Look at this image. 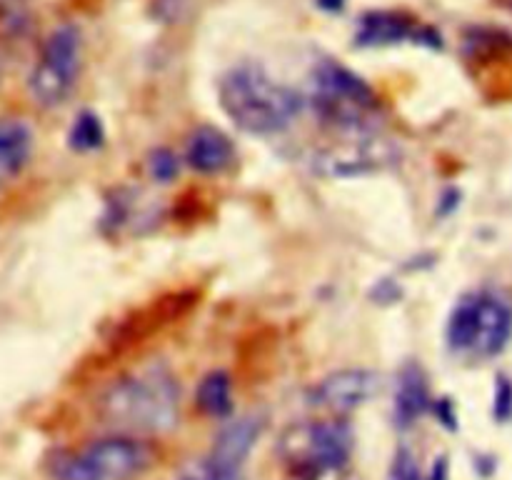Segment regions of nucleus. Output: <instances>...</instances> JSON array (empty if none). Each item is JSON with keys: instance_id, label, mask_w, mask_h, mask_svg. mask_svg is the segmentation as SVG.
<instances>
[{"instance_id": "obj_25", "label": "nucleus", "mask_w": 512, "mask_h": 480, "mask_svg": "<svg viewBox=\"0 0 512 480\" xmlns=\"http://www.w3.org/2000/svg\"><path fill=\"white\" fill-rule=\"evenodd\" d=\"M318 5L328 13H340L345 8V0H318Z\"/></svg>"}, {"instance_id": "obj_13", "label": "nucleus", "mask_w": 512, "mask_h": 480, "mask_svg": "<svg viewBox=\"0 0 512 480\" xmlns=\"http://www.w3.org/2000/svg\"><path fill=\"white\" fill-rule=\"evenodd\" d=\"M433 400H430L428 378L425 370L418 363H408L398 375V388H395V425L400 428H410L418 423L425 413L430 410Z\"/></svg>"}, {"instance_id": "obj_22", "label": "nucleus", "mask_w": 512, "mask_h": 480, "mask_svg": "<svg viewBox=\"0 0 512 480\" xmlns=\"http://www.w3.org/2000/svg\"><path fill=\"white\" fill-rule=\"evenodd\" d=\"M435 413H438L440 423H445L448 428H458V423H455V420H458V415H455L453 403H450L448 398L438 400V405H435Z\"/></svg>"}, {"instance_id": "obj_11", "label": "nucleus", "mask_w": 512, "mask_h": 480, "mask_svg": "<svg viewBox=\"0 0 512 480\" xmlns=\"http://www.w3.org/2000/svg\"><path fill=\"white\" fill-rule=\"evenodd\" d=\"M265 430V418L263 415H243L238 420H230L223 425L218 435H215V443L210 448L208 465L220 480H235L240 465L245 463V458L250 455V450L255 448L258 438Z\"/></svg>"}, {"instance_id": "obj_8", "label": "nucleus", "mask_w": 512, "mask_h": 480, "mask_svg": "<svg viewBox=\"0 0 512 480\" xmlns=\"http://www.w3.org/2000/svg\"><path fill=\"white\" fill-rule=\"evenodd\" d=\"M400 160V148L375 128L340 130L333 143L313 155V170L325 178H360L393 168Z\"/></svg>"}, {"instance_id": "obj_12", "label": "nucleus", "mask_w": 512, "mask_h": 480, "mask_svg": "<svg viewBox=\"0 0 512 480\" xmlns=\"http://www.w3.org/2000/svg\"><path fill=\"white\" fill-rule=\"evenodd\" d=\"M185 163L203 175H220L235 163V145L223 130L200 125L185 145Z\"/></svg>"}, {"instance_id": "obj_21", "label": "nucleus", "mask_w": 512, "mask_h": 480, "mask_svg": "<svg viewBox=\"0 0 512 480\" xmlns=\"http://www.w3.org/2000/svg\"><path fill=\"white\" fill-rule=\"evenodd\" d=\"M295 480H363L358 473L350 470V465H343V468H328V470H318V473H308V475H298Z\"/></svg>"}, {"instance_id": "obj_7", "label": "nucleus", "mask_w": 512, "mask_h": 480, "mask_svg": "<svg viewBox=\"0 0 512 480\" xmlns=\"http://www.w3.org/2000/svg\"><path fill=\"white\" fill-rule=\"evenodd\" d=\"M80 30L63 23L45 38L28 78L30 98L40 108H58L73 93L80 73Z\"/></svg>"}, {"instance_id": "obj_4", "label": "nucleus", "mask_w": 512, "mask_h": 480, "mask_svg": "<svg viewBox=\"0 0 512 480\" xmlns=\"http://www.w3.org/2000/svg\"><path fill=\"white\" fill-rule=\"evenodd\" d=\"M308 103L338 130H360L373 128L370 118L378 110V95L358 73L325 58L313 68Z\"/></svg>"}, {"instance_id": "obj_24", "label": "nucleus", "mask_w": 512, "mask_h": 480, "mask_svg": "<svg viewBox=\"0 0 512 480\" xmlns=\"http://www.w3.org/2000/svg\"><path fill=\"white\" fill-rule=\"evenodd\" d=\"M458 203H460V193L458 190H450V193L443 198V208H440V213H450L453 208H458Z\"/></svg>"}, {"instance_id": "obj_19", "label": "nucleus", "mask_w": 512, "mask_h": 480, "mask_svg": "<svg viewBox=\"0 0 512 480\" xmlns=\"http://www.w3.org/2000/svg\"><path fill=\"white\" fill-rule=\"evenodd\" d=\"M190 8V0H153V18L160 23H180Z\"/></svg>"}, {"instance_id": "obj_20", "label": "nucleus", "mask_w": 512, "mask_h": 480, "mask_svg": "<svg viewBox=\"0 0 512 480\" xmlns=\"http://www.w3.org/2000/svg\"><path fill=\"white\" fill-rule=\"evenodd\" d=\"M495 418L503 420V423L512 418V383L503 375L495 385Z\"/></svg>"}, {"instance_id": "obj_5", "label": "nucleus", "mask_w": 512, "mask_h": 480, "mask_svg": "<svg viewBox=\"0 0 512 480\" xmlns=\"http://www.w3.org/2000/svg\"><path fill=\"white\" fill-rule=\"evenodd\" d=\"M353 448V428L340 418L303 420L288 425L278 443L280 458L285 460L293 478L350 465Z\"/></svg>"}, {"instance_id": "obj_10", "label": "nucleus", "mask_w": 512, "mask_h": 480, "mask_svg": "<svg viewBox=\"0 0 512 480\" xmlns=\"http://www.w3.org/2000/svg\"><path fill=\"white\" fill-rule=\"evenodd\" d=\"M355 43L363 48H385V45L415 43L428 48H443V38L435 28L423 25L420 20L410 18L395 10H373L365 13L358 23Z\"/></svg>"}, {"instance_id": "obj_6", "label": "nucleus", "mask_w": 512, "mask_h": 480, "mask_svg": "<svg viewBox=\"0 0 512 480\" xmlns=\"http://www.w3.org/2000/svg\"><path fill=\"white\" fill-rule=\"evenodd\" d=\"M153 463V450L135 438H103L53 460L55 480H133Z\"/></svg>"}, {"instance_id": "obj_2", "label": "nucleus", "mask_w": 512, "mask_h": 480, "mask_svg": "<svg viewBox=\"0 0 512 480\" xmlns=\"http://www.w3.org/2000/svg\"><path fill=\"white\" fill-rule=\"evenodd\" d=\"M100 415L130 433H168L180 418V388L163 365L115 380L100 398Z\"/></svg>"}, {"instance_id": "obj_18", "label": "nucleus", "mask_w": 512, "mask_h": 480, "mask_svg": "<svg viewBox=\"0 0 512 480\" xmlns=\"http://www.w3.org/2000/svg\"><path fill=\"white\" fill-rule=\"evenodd\" d=\"M388 480H425L418 458L410 448H400L388 468Z\"/></svg>"}, {"instance_id": "obj_3", "label": "nucleus", "mask_w": 512, "mask_h": 480, "mask_svg": "<svg viewBox=\"0 0 512 480\" xmlns=\"http://www.w3.org/2000/svg\"><path fill=\"white\" fill-rule=\"evenodd\" d=\"M512 335V308L500 295L480 290L458 300L448 320V345L455 355L488 360L503 353Z\"/></svg>"}, {"instance_id": "obj_1", "label": "nucleus", "mask_w": 512, "mask_h": 480, "mask_svg": "<svg viewBox=\"0 0 512 480\" xmlns=\"http://www.w3.org/2000/svg\"><path fill=\"white\" fill-rule=\"evenodd\" d=\"M220 108L250 135H275L293 125L305 100L278 83L263 65L243 63L230 68L218 85Z\"/></svg>"}, {"instance_id": "obj_16", "label": "nucleus", "mask_w": 512, "mask_h": 480, "mask_svg": "<svg viewBox=\"0 0 512 480\" xmlns=\"http://www.w3.org/2000/svg\"><path fill=\"white\" fill-rule=\"evenodd\" d=\"M70 148L78 150V153H90V150H98L105 143V128L103 120L93 113V110H83V113L75 115L73 125H70L68 133Z\"/></svg>"}, {"instance_id": "obj_14", "label": "nucleus", "mask_w": 512, "mask_h": 480, "mask_svg": "<svg viewBox=\"0 0 512 480\" xmlns=\"http://www.w3.org/2000/svg\"><path fill=\"white\" fill-rule=\"evenodd\" d=\"M33 155V130L15 118H0V190L13 183Z\"/></svg>"}, {"instance_id": "obj_23", "label": "nucleus", "mask_w": 512, "mask_h": 480, "mask_svg": "<svg viewBox=\"0 0 512 480\" xmlns=\"http://www.w3.org/2000/svg\"><path fill=\"white\" fill-rule=\"evenodd\" d=\"M425 480H450V463L445 455L435 458L433 468H430V475Z\"/></svg>"}, {"instance_id": "obj_17", "label": "nucleus", "mask_w": 512, "mask_h": 480, "mask_svg": "<svg viewBox=\"0 0 512 480\" xmlns=\"http://www.w3.org/2000/svg\"><path fill=\"white\" fill-rule=\"evenodd\" d=\"M178 168H180L178 155H175L173 150L158 148V150H153V153H150L148 173H150V178L158 180V183H170V180L178 175Z\"/></svg>"}, {"instance_id": "obj_15", "label": "nucleus", "mask_w": 512, "mask_h": 480, "mask_svg": "<svg viewBox=\"0 0 512 480\" xmlns=\"http://www.w3.org/2000/svg\"><path fill=\"white\" fill-rule=\"evenodd\" d=\"M195 405L210 418H228L233 413V383L225 370H213L200 380L195 390Z\"/></svg>"}, {"instance_id": "obj_9", "label": "nucleus", "mask_w": 512, "mask_h": 480, "mask_svg": "<svg viewBox=\"0 0 512 480\" xmlns=\"http://www.w3.org/2000/svg\"><path fill=\"white\" fill-rule=\"evenodd\" d=\"M380 390V375L368 368H345L325 375L313 385L308 400L313 408L333 415L353 413L375 398Z\"/></svg>"}]
</instances>
